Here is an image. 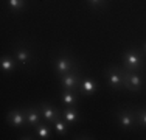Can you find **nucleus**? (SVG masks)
Returning a JSON list of instances; mask_svg holds the SVG:
<instances>
[{"mask_svg": "<svg viewBox=\"0 0 146 140\" xmlns=\"http://www.w3.org/2000/svg\"><path fill=\"white\" fill-rule=\"evenodd\" d=\"M81 70L75 69L68 73H64V75L58 76L59 84H61V89H67V90H73V92H78L79 90V81H81Z\"/></svg>", "mask_w": 146, "mask_h": 140, "instance_id": "nucleus-7", "label": "nucleus"}, {"mask_svg": "<svg viewBox=\"0 0 146 140\" xmlns=\"http://www.w3.org/2000/svg\"><path fill=\"white\" fill-rule=\"evenodd\" d=\"M51 64H53V70L56 73V76H61L64 73H68L79 67V62L76 61V58L67 50H59L54 55Z\"/></svg>", "mask_w": 146, "mask_h": 140, "instance_id": "nucleus-2", "label": "nucleus"}, {"mask_svg": "<svg viewBox=\"0 0 146 140\" xmlns=\"http://www.w3.org/2000/svg\"><path fill=\"white\" fill-rule=\"evenodd\" d=\"M134 111H135V118H137V126L146 129V106H140Z\"/></svg>", "mask_w": 146, "mask_h": 140, "instance_id": "nucleus-18", "label": "nucleus"}, {"mask_svg": "<svg viewBox=\"0 0 146 140\" xmlns=\"http://www.w3.org/2000/svg\"><path fill=\"white\" fill-rule=\"evenodd\" d=\"M13 56L22 67H33L34 62H36V55H34L33 48L28 44H25V42H19V44L14 45Z\"/></svg>", "mask_w": 146, "mask_h": 140, "instance_id": "nucleus-3", "label": "nucleus"}, {"mask_svg": "<svg viewBox=\"0 0 146 140\" xmlns=\"http://www.w3.org/2000/svg\"><path fill=\"white\" fill-rule=\"evenodd\" d=\"M51 131H53V126L51 123H47V121H42L33 129L36 139H40V140H47V139H51Z\"/></svg>", "mask_w": 146, "mask_h": 140, "instance_id": "nucleus-15", "label": "nucleus"}, {"mask_svg": "<svg viewBox=\"0 0 146 140\" xmlns=\"http://www.w3.org/2000/svg\"><path fill=\"white\" fill-rule=\"evenodd\" d=\"M121 67L126 70H132V72L146 73V53L143 51V48H126L121 56Z\"/></svg>", "mask_w": 146, "mask_h": 140, "instance_id": "nucleus-1", "label": "nucleus"}, {"mask_svg": "<svg viewBox=\"0 0 146 140\" xmlns=\"http://www.w3.org/2000/svg\"><path fill=\"white\" fill-rule=\"evenodd\" d=\"M104 78L106 84L113 90H121L124 89V78H123V70L121 67L112 65V67L104 69Z\"/></svg>", "mask_w": 146, "mask_h": 140, "instance_id": "nucleus-6", "label": "nucleus"}, {"mask_svg": "<svg viewBox=\"0 0 146 140\" xmlns=\"http://www.w3.org/2000/svg\"><path fill=\"white\" fill-rule=\"evenodd\" d=\"M141 48H143V51H145V53H146V42H145V44H143V47H141Z\"/></svg>", "mask_w": 146, "mask_h": 140, "instance_id": "nucleus-20", "label": "nucleus"}, {"mask_svg": "<svg viewBox=\"0 0 146 140\" xmlns=\"http://www.w3.org/2000/svg\"><path fill=\"white\" fill-rule=\"evenodd\" d=\"M6 123L13 128H27V115L25 107H14L6 114Z\"/></svg>", "mask_w": 146, "mask_h": 140, "instance_id": "nucleus-8", "label": "nucleus"}, {"mask_svg": "<svg viewBox=\"0 0 146 140\" xmlns=\"http://www.w3.org/2000/svg\"><path fill=\"white\" fill-rule=\"evenodd\" d=\"M27 0H6V8L9 9V13L19 14L25 9Z\"/></svg>", "mask_w": 146, "mask_h": 140, "instance_id": "nucleus-17", "label": "nucleus"}, {"mask_svg": "<svg viewBox=\"0 0 146 140\" xmlns=\"http://www.w3.org/2000/svg\"><path fill=\"white\" fill-rule=\"evenodd\" d=\"M98 92V83L95 78L90 75H81V81H79V90L78 93L82 97H92Z\"/></svg>", "mask_w": 146, "mask_h": 140, "instance_id": "nucleus-9", "label": "nucleus"}, {"mask_svg": "<svg viewBox=\"0 0 146 140\" xmlns=\"http://www.w3.org/2000/svg\"><path fill=\"white\" fill-rule=\"evenodd\" d=\"M51 126H53V131L56 132L59 137H64V135H67V134H68V126H70V125H68L62 117L56 118V120H54L53 123H51Z\"/></svg>", "mask_w": 146, "mask_h": 140, "instance_id": "nucleus-16", "label": "nucleus"}, {"mask_svg": "<svg viewBox=\"0 0 146 140\" xmlns=\"http://www.w3.org/2000/svg\"><path fill=\"white\" fill-rule=\"evenodd\" d=\"M25 115H27V128L34 129L39 123H42V112L39 106H27L25 107Z\"/></svg>", "mask_w": 146, "mask_h": 140, "instance_id": "nucleus-11", "label": "nucleus"}, {"mask_svg": "<svg viewBox=\"0 0 146 140\" xmlns=\"http://www.w3.org/2000/svg\"><path fill=\"white\" fill-rule=\"evenodd\" d=\"M106 3H107V0H87V5L92 9H101Z\"/></svg>", "mask_w": 146, "mask_h": 140, "instance_id": "nucleus-19", "label": "nucleus"}, {"mask_svg": "<svg viewBox=\"0 0 146 140\" xmlns=\"http://www.w3.org/2000/svg\"><path fill=\"white\" fill-rule=\"evenodd\" d=\"M17 65H19V62L16 61V58L13 55H3L0 58V69L5 75H11L17 69Z\"/></svg>", "mask_w": 146, "mask_h": 140, "instance_id": "nucleus-13", "label": "nucleus"}, {"mask_svg": "<svg viewBox=\"0 0 146 140\" xmlns=\"http://www.w3.org/2000/svg\"><path fill=\"white\" fill-rule=\"evenodd\" d=\"M115 115V120L118 126H120L123 131H134L137 126V118H135V111L131 109V107H120V109H115L113 112Z\"/></svg>", "mask_w": 146, "mask_h": 140, "instance_id": "nucleus-4", "label": "nucleus"}, {"mask_svg": "<svg viewBox=\"0 0 146 140\" xmlns=\"http://www.w3.org/2000/svg\"><path fill=\"white\" fill-rule=\"evenodd\" d=\"M61 117L70 126L79 123V111L78 106H64L61 109Z\"/></svg>", "mask_w": 146, "mask_h": 140, "instance_id": "nucleus-12", "label": "nucleus"}, {"mask_svg": "<svg viewBox=\"0 0 146 140\" xmlns=\"http://www.w3.org/2000/svg\"><path fill=\"white\" fill-rule=\"evenodd\" d=\"M121 70H123V78H124V90L140 92L146 83V73L132 72V70H126L123 67H121Z\"/></svg>", "mask_w": 146, "mask_h": 140, "instance_id": "nucleus-5", "label": "nucleus"}, {"mask_svg": "<svg viewBox=\"0 0 146 140\" xmlns=\"http://www.w3.org/2000/svg\"><path fill=\"white\" fill-rule=\"evenodd\" d=\"M59 100H61L62 106H78V103H79L78 92L67 90V89L61 90V93H59Z\"/></svg>", "mask_w": 146, "mask_h": 140, "instance_id": "nucleus-14", "label": "nucleus"}, {"mask_svg": "<svg viewBox=\"0 0 146 140\" xmlns=\"http://www.w3.org/2000/svg\"><path fill=\"white\" fill-rule=\"evenodd\" d=\"M39 107H40V112H42L44 121H47V123H53L56 118L61 117V109L58 106H54L53 103H50V101H42L39 104Z\"/></svg>", "mask_w": 146, "mask_h": 140, "instance_id": "nucleus-10", "label": "nucleus"}]
</instances>
